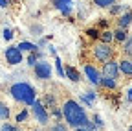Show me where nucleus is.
Returning a JSON list of instances; mask_svg holds the SVG:
<instances>
[{"label":"nucleus","mask_w":132,"mask_h":131,"mask_svg":"<svg viewBox=\"0 0 132 131\" xmlns=\"http://www.w3.org/2000/svg\"><path fill=\"white\" fill-rule=\"evenodd\" d=\"M62 116H64L66 124H68L70 127H73V129L86 127L90 124L85 107H81L79 102H75V100H66L64 102V105H62Z\"/></svg>","instance_id":"nucleus-1"},{"label":"nucleus","mask_w":132,"mask_h":131,"mask_svg":"<svg viewBox=\"0 0 132 131\" xmlns=\"http://www.w3.org/2000/svg\"><path fill=\"white\" fill-rule=\"evenodd\" d=\"M9 92H11V96L15 98L16 102L26 104V105H31L33 102L37 100V98H35V89H33L29 83H26V81H19V83L11 85Z\"/></svg>","instance_id":"nucleus-2"},{"label":"nucleus","mask_w":132,"mask_h":131,"mask_svg":"<svg viewBox=\"0 0 132 131\" xmlns=\"http://www.w3.org/2000/svg\"><path fill=\"white\" fill-rule=\"evenodd\" d=\"M31 107H33V114H35V118H37V122L39 124H48V120H50V114H48V111H46V107H44V104L40 102V100H35L31 104Z\"/></svg>","instance_id":"nucleus-3"},{"label":"nucleus","mask_w":132,"mask_h":131,"mask_svg":"<svg viewBox=\"0 0 132 131\" xmlns=\"http://www.w3.org/2000/svg\"><path fill=\"white\" fill-rule=\"evenodd\" d=\"M33 68H35V76L39 79H50L52 78V65L48 61H37L33 65Z\"/></svg>","instance_id":"nucleus-4"},{"label":"nucleus","mask_w":132,"mask_h":131,"mask_svg":"<svg viewBox=\"0 0 132 131\" xmlns=\"http://www.w3.org/2000/svg\"><path fill=\"white\" fill-rule=\"evenodd\" d=\"M94 56H95V59L97 61H101V63H106V61H110L112 59V48H110V44H97L95 48H94Z\"/></svg>","instance_id":"nucleus-5"},{"label":"nucleus","mask_w":132,"mask_h":131,"mask_svg":"<svg viewBox=\"0 0 132 131\" xmlns=\"http://www.w3.org/2000/svg\"><path fill=\"white\" fill-rule=\"evenodd\" d=\"M4 56H6V61H7L9 65H19V63H22V52H20L16 46L6 48Z\"/></svg>","instance_id":"nucleus-6"},{"label":"nucleus","mask_w":132,"mask_h":131,"mask_svg":"<svg viewBox=\"0 0 132 131\" xmlns=\"http://www.w3.org/2000/svg\"><path fill=\"white\" fill-rule=\"evenodd\" d=\"M119 76V70H118V61H106L105 63V67H103V76L101 78H108V79H116Z\"/></svg>","instance_id":"nucleus-7"},{"label":"nucleus","mask_w":132,"mask_h":131,"mask_svg":"<svg viewBox=\"0 0 132 131\" xmlns=\"http://www.w3.org/2000/svg\"><path fill=\"white\" fill-rule=\"evenodd\" d=\"M53 6L62 15H72V9H73V2H72V0H53Z\"/></svg>","instance_id":"nucleus-8"},{"label":"nucleus","mask_w":132,"mask_h":131,"mask_svg":"<svg viewBox=\"0 0 132 131\" xmlns=\"http://www.w3.org/2000/svg\"><path fill=\"white\" fill-rule=\"evenodd\" d=\"M85 74H86V78L92 81L94 85H99V81H101V74H99L92 65H86V67H85Z\"/></svg>","instance_id":"nucleus-9"},{"label":"nucleus","mask_w":132,"mask_h":131,"mask_svg":"<svg viewBox=\"0 0 132 131\" xmlns=\"http://www.w3.org/2000/svg\"><path fill=\"white\" fill-rule=\"evenodd\" d=\"M118 70L123 72V74H127V76H132V59L125 57V59L118 61Z\"/></svg>","instance_id":"nucleus-10"},{"label":"nucleus","mask_w":132,"mask_h":131,"mask_svg":"<svg viewBox=\"0 0 132 131\" xmlns=\"http://www.w3.org/2000/svg\"><path fill=\"white\" fill-rule=\"evenodd\" d=\"M64 74H66V78H70L72 81H81V74H79V70H75L73 67H66L64 68Z\"/></svg>","instance_id":"nucleus-11"},{"label":"nucleus","mask_w":132,"mask_h":131,"mask_svg":"<svg viewBox=\"0 0 132 131\" xmlns=\"http://www.w3.org/2000/svg\"><path fill=\"white\" fill-rule=\"evenodd\" d=\"M118 24H119V28H123V30H127V26H130V24H132V13L128 11V13H125V15H121V17L118 19Z\"/></svg>","instance_id":"nucleus-12"},{"label":"nucleus","mask_w":132,"mask_h":131,"mask_svg":"<svg viewBox=\"0 0 132 131\" xmlns=\"http://www.w3.org/2000/svg\"><path fill=\"white\" fill-rule=\"evenodd\" d=\"M112 33H114V39L118 41V43H123V41H127V39H128L127 30H123V28H118L116 31H112Z\"/></svg>","instance_id":"nucleus-13"},{"label":"nucleus","mask_w":132,"mask_h":131,"mask_svg":"<svg viewBox=\"0 0 132 131\" xmlns=\"http://www.w3.org/2000/svg\"><path fill=\"white\" fill-rule=\"evenodd\" d=\"M16 48H19L20 52H35V44L33 43H28V41H24V43H20V44H16Z\"/></svg>","instance_id":"nucleus-14"},{"label":"nucleus","mask_w":132,"mask_h":131,"mask_svg":"<svg viewBox=\"0 0 132 131\" xmlns=\"http://www.w3.org/2000/svg\"><path fill=\"white\" fill-rule=\"evenodd\" d=\"M101 41H103V44H110L112 41H114V33H112V31H103V33H101Z\"/></svg>","instance_id":"nucleus-15"},{"label":"nucleus","mask_w":132,"mask_h":131,"mask_svg":"<svg viewBox=\"0 0 132 131\" xmlns=\"http://www.w3.org/2000/svg\"><path fill=\"white\" fill-rule=\"evenodd\" d=\"M99 85H103L106 89H116V79H108V78H101Z\"/></svg>","instance_id":"nucleus-16"},{"label":"nucleus","mask_w":132,"mask_h":131,"mask_svg":"<svg viewBox=\"0 0 132 131\" xmlns=\"http://www.w3.org/2000/svg\"><path fill=\"white\" fill-rule=\"evenodd\" d=\"M94 4L99 6V8H110L116 4V0H94Z\"/></svg>","instance_id":"nucleus-17"},{"label":"nucleus","mask_w":132,"mask_h":131,"mask_svg":"<svg viewBox=\"0 0 132 131\" xmlns=\"http://www.w3.org/2000/svg\"><path fill=\"white\" fill-rule=\"evenodd\" d=\"M0 118H2V120H7V118H9V109H7V105L2 104V102H0Z\"/></svg>","instance_id":"nucleus-18"},{"label":"nucleus","mask_w":132,"mask_h":131,"mask_svg":"<svg viewBox=\"0 0 132 131\" xmlns=\"http://www.w3.org/2000/svg\"><path fill=\"white\" fill-rule=\"evenodd\" d=\"M108 9H110V15H119V13L125 11L127 8H123V6H116V4H114V6H110Z\"/></svg>","instance_id":"nucleus-19"},{"label":"nucleus","mask_w":132,"mask_h":131,"mask_svg":"<svg viewBox=\"0 0 132 131\" xmlns=\"http://www.w3.org/2000/svg\"><path fill=\"white\" fill-rule=\"evenodd\" d=\"M123 50H125V54H127V56H130V57H132V37L125 41V48H123Z\"/></svg>","instance_id":"nucleus-20"},{"label":"nucleus","mask_w":132,"mask_h":131,"mask_svg":"<svg viewBox=\"0 0 132 131\" xmlns=\"http://www.w3.org/2000/svg\"><path fill=\"white\" fill-rule=\"evenodd\" d=\"M55 67H57V74H59L61 78H64V68H62V63H61L59 57H55Z\"/></svg>","instance_id":"nucleus-21"},{"label":"nucleus","mask_w":132,"mask_h":131,"mask_svg":"<svg viewBox=\"0 0 132 131\" xmlns=\"http://www.w3.org/2000/svg\"><path fill=\"white\" fill-rule=\"evenodd\" d=\"M0 131H22V129L15 127V126H11V124H4L2 127H0Z\"/></svg>","instance_id":"nucleus-22"},{"label":"nucleus","mask_w":132,"mask_h":131,"mask_svg":"<svg viewBox=\"0 0 132 131\" xmlns=\"http://www.w3.org/2000/svg\"><path fill=\"white\" fill-rule=\"evenodd\" d=\"M50 131H68V127H66L64 124H55V126H52V129H50Z\"/></svg>","instance_id":"nucleus-23"},{"label":"nucleus","mask_w":132,"mask_h":131,"mask_svg":"<svg viewBox=\"0 0 132 131\" xmlns=\"http://www.w3.org/2000/svg\"><path fill=\"white\" fill-rule=\"evenodd\" d=\"M26 118H28V111H20L16 114V122H24Z\"/></svg>","instance_id":"nucleus-24"},{"label":"nucleus","mask_w":132,"mask_h":131,"mask_svg":"<svg viewBox=\"0 0 132 131\" xmlns=\"http://www.w3.org/2000/svg\"><path fill=\"white\" fill-rule=\"evenodd\" d=\"M4 39H6V41H11V39H13V31H11L9 28L4 30Z\"/></svg>","instance_id":"nucleus-25"},{"label":"nucleus","mask_w":132,"mask_h":131,"mask_svg":"<svg viewBox=\"0 0 132 131\" xmlns=\"http://www.w3.org/2000/svg\"><path fill=\"white\" fill-rule=\"evenodd\" d=\"M28 61H29V65H31V67H33V65H35V63H37V56H35V54H33V52H31V56L28 57Z\"/></svg>","instance_id":"nucleus-26"},{"label":"nucleus","mask_w":132,"mask_h":131,"mask_svg":"<svg viewBox=\"0 0 132 131\" xmlns=\"http://www.w3.org/2000/svg\"><path fill=\"white\" fill-rule=\"evenodd\" d=\"M86 33H88V35H90V37H97V35H99V31H97V30H95V28H94V30H92V28H90V30H88V31H86Z\"/></svg>","instance_id":"nucleus-27"},{"label":"nucleus","mask_w":132,"mask_h":131,"mask_svg":"<svg viewBox=\"0 0 132 131\" xmlns=\"http://www.w3.org/2000/svg\"><path fill=\"white\" fill-rule=\"evenodd\" d=\"M9 6V0H0V8H7Z\"/></svg>","instance_id":"nucleus-28"},{"label":"nucleus","mask_w":132,"mask_h":131,"mask_svg":"<svg viewBox=\"0 0 132 131\" xmlns=\"http://www.w3.org/2000/svg\"><path fill=\"white\" fill-rule=\"evenodd\" d=\"M127 98H128V102H132V89L128 91V96H127Z\"/></svg>","instance_id":"nucleus-29"},{"label":"nucleus","mask_w":132,"mask_h":131,"mask_svg":"<svg viewBox=\"0 0 132 131\" xmlns=\"http://www.w3.org/2000/svg\"><path fill=\"white\" fill-rule=\"evenodd\" d=\"M75 131H86V129H85V127H77Z\"/></svg>","instance_id":"nucleus-30"},{"label":"nucleus","mask_w":132,"mask_h":131,"mask_svg":"<svg viewBox=\"0 0 132 131\" xmlns=\"http://www.w3.org/2000/svg\"><path fill=\"white\" fill-rule=\"evenodd\" d=\"M130 131H132V126H130Z\"/></svg>","instance_id":"nucleus-31"}]
</instances>
